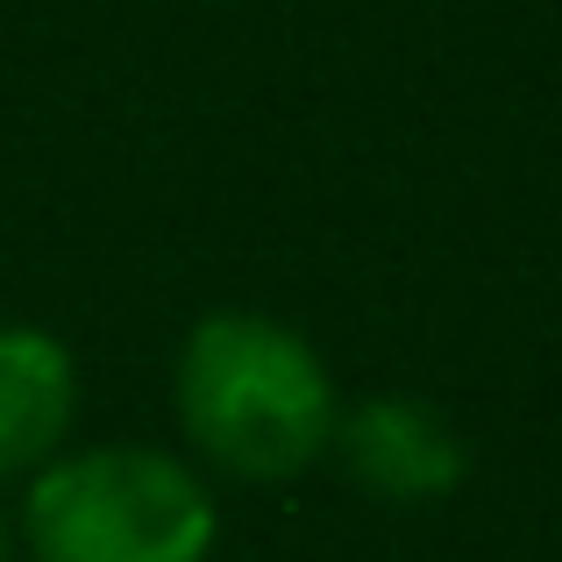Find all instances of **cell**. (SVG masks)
<instances>
[{"mask_svg":"<svg viewBox=\"0 0 562 562\" xmlns=\"http://www.w3.org/2000/svg\"><path fill=\"white\" fill-rule=\"evenodd\" d=\"M186 441L243 484H285L314 470L335 449V371L300 328L249 306H221V314L192 321L179 371H171Z\"/></svg>","mask_w":562,"mask_h":562,"instance_id":"1","label":"cell"},{"mask_svg":"<svg viewBox=\"0 0 562 562\" xmlns=\"http://www.w3.org/2000/svg\"><path fill=\"white\" fill-rule=\"evenodd\" d=\"M214 541L206 477L150 441L57 449L22 492V549L36 562H206Z\"/></svg>","mask_w":562,"mask_h":562,"instance_id":"2","label":"cell"},{"mask_svg":"<svg viewBox=\"0 0 562 562\" xmlns=\"http://www.w3.org/2000/svg\"><path fill=\"white\" fill-rule=\"evenodd\" d=\"M335 456L357 477V492L384 498V506H435L470 470L463 435L427 398H398V392H378L363 406H349L335 420Z\"/></svg>","mask_w":562,"mask_h":562,"instance_id":"3","label":"cell"},{"mask_svg":"<svg viewBox=\"0 0 562 562\" xmlns=\"http://www.w3.org/2000/svg\"><path fill=\"white\" fill-rule=\"evenodd\" d=\"M79 420V363L50 328L0 321V484L36 477Z\"/></svg>","mask_w":562,"mask_h":562,"instance_id":"4","label":"cell"},{"mask_svg":"<svg viewBox=\"0 0 562 562\" xmlns=\"http://www.w3.org/2000/svg\"><path fill=\"white\" fill-rule=\"evenodd\" d=\"M0 562H14V520L0 513Z\"/></svg>","mask_w":562,"mask_h":562,"instance_id":"5","label":"cell"}]
</instances>
